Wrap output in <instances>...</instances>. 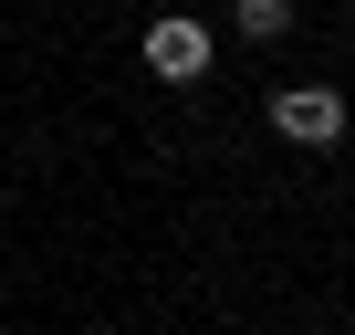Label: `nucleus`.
<instances>
[{
  "mask_svg": "<svg viewBox=\"0 0 355 335\" xmlns=\"http://www.w3.org/2000/svg\"><path fill=\"white\" fill-rule=\"evenodd\" d=\"M230 22H241L251 42H282V32H293V0H230Z\"/></svg>",
  "mask_w": 355,
  "mask_h": 335,
  "instance_id": "3",
  "label": "nucleus"
},
{
  "mask_svg": "<svg viewBox=\"0 0 355 335\" xmlns=\"http://www.w3.org/2000/svg\"><path fill=\"white\" fill-rule=\"evenodd\" d=\"M272 126H282L293 147H334V136H345V95H334V84H282V95H272Z\"/></svg>",
  "mask_w": 355,
  "mask_h": 335,
  "instance_id": "1",
  "label": "nucleus"
},
{
  "mask_svg": "<svg viewBox=\"0 0 355 335\" xmlns=\"http://www.w3.org/2000/svg\"><path fill=\"white\" fill-rule=\"evenodd\" d=\"M199 63H209V32L199 22H146V74L157 84H189Z\"/></svg>",
  "mask_w": 355,
  "mask_h": 335,
  "instance_id": "2",
  "label": "nucleus"
}]
</instances>
